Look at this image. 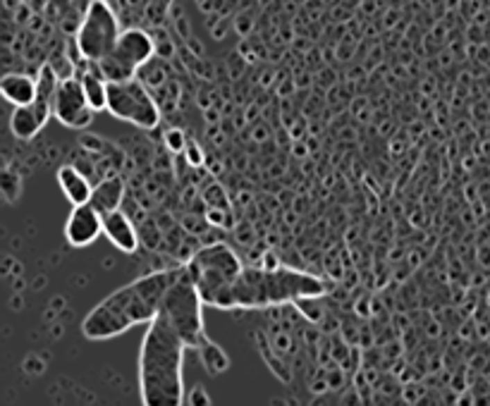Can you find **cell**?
Returning <instances> with one entry per match:
<instances>
[{"label": "cell", "instance_id": "1", "mask_svg": "<svg viewBox=\"0 0 490 406\" xmlns=\"http://www.w3.org/2000/svg\"><path fill=\"white\" fill-rule=\"evenodd\" d=\"M189 349L163 311L146 325L139 346V397L146 406H182L185 351Z\"/></svg>", "mask_w": 490, "mask_h": 406}, {"label": "cell", "instance_id": "2", "mask_svg": "<svg viewBox=\"0 0 490 406\" xmlns=\"http://www.w3.org/2000/svg\"><path fill=\"white\" fill-rule=\"evenodd\" d=\"M180 268L182 265L142 275L108 294L101 304H96L86 313L82 323L84 337L110 339L125 335L134 325H149L158 316L165 291L180 275Z\"/></svg>", "mask_w": 490, "mask_h": 406}, {"label": "cell", "instance_id": "3", "mask_svg": "<svg viewBox=\"0 0 490 406\" xmlns=\"http://www.w3.org/2000/svg\"><path fill=\"white\" fill-rule=\"evenodd\" d=\"M328 285L321 278L301 270L285 268H244L239 280L228 291L220 308H271L299 304L306 299H321Z\"/></svg>", "mask_w": 490, "mask_h": 406}, {"label": "cell", "instance_id": "4", "mask_svg": "<svg viewBox=\"0 0 490 406\" xmlns=\"http://www.w3.org/2000/svg\"><path fill=\"white\" fill-rule=\"evenodd\" d=\"M185 265L189 270L192 280L196 282L198 291H201L203 301L215 308L223 306L228 291L233 289V285L239 280L242 270H244L239 256L223 242L198 248Z\"/></svg>", "mask_w": 490, "mask_h": 406}, {"label": "cell", "instance_id": "5", "mask_svg": "<svg viewBox=\"0 0 490 406\" xmlns=\"http://www.w3.org/2000/svg\"><path fill=\"white\" fill-rule=\"evenodd\" d=\"M203 304H206V301H203L201 291H198L196 282L192 280L187 265L182 263L180 275H177L175 282L165 291L160 311L170 318L175 330L182 335L187 346L194 351L208 339L206 330H203Z\"/></svg>", "mask_w": 490, "mask_h": 406}, {"label": "cell", "instance_id": "6", "mask_svg": "<svg viewBox=\"0 0 490 406\" xmlns=\"http://www.w3.org/2000/svg\"><path fill=\"white\" fill-rule=\"evenodd\" d=\"M120 19L108 0H91L77 29V48L86 62H101L120 39Z\"/></svg>", "mask_w": 490, "mask_h": 406}, {"label": "cell", "instance_id": "7", "mask_svg": "<svg viewBox=\"0 0 490 406\" xmlns=\"http://www.w3.org/2000/svg\"><path fill=\"white\" fill-rule=\"evenodd\" d=\"M108 112L139 129H153L160 122V108L137 77L108 81Z\"/></svg>", "mask_w": 490, "mask_h": 406}, {"label": "cell", "instance_id": "8", "mask_svg": "<svg viewBox=\"0 0 490 406\" xmlns=\"http://www.w3.org/2000/svg\"><path fill=\"white\" fill-rule=\"evenodd\" d=\"M153 39L142 29H127L120 34L115 48L99 65L101 74L108 81H125L134 79L139 69L153 58Z\"/></svg>", "mask_w": 490, "mask_h": 406}, {"label": "cell", "instance_id": "9", "mask_svg": "<svg viewBox=\"0 0 490 406\" xmlns=\"http://www.w3.org/2000/svg\"><path fill=\"white\" fill-rule=\"evenodd\" d=\"M96 110L91 108L84 94V86L79 77L60 79L53 96V117L67 129H86L94 122Z\"/></svg>", "mask_w": 490, "mask_h": 406}, {"label": "cell", "instance_id": "10", "mask_svg": "<svg viewBox=\"0 0 490 406\" xmlns=\"http://www.w3.org/2000/svg\"><path fill=\"white\" fill-rule=\"evenodd\" d=\"M103 235V213L94 203H79L72 205L67 223H65V239L69 246H89Z\"/></svg>", "mask_w": 490, "mask_h": 406}, {"label": "cell", "instance_id": "11", "mask_svg": "<svg viewBox=\"0 0 490 406\" xmlns=\"http://www.w3.org/2000/svg\"><path fill=\"white\" fill-rule=\"evenodd\" d=\"M53 115V103L36 99L34 103H26V105H15V112L10 117V127L12 134L22 142H29L36 134L46 127L48 117Z\"/></svg>", "mask_w": 490, "mask_h": 406}, {"label": "cell", "instance_id": "12", "mask_svg": "<svg viewBox=\"0 0 490 406\" xmlns=\"http://www.w3.org/2000/svg\"><path fill=\"white\" fill-rule=\"evenodd\" d=\"M103 235L115 248L125 253H134L139 248V235L132 220L120 208L103 215Z\"/></svg>", "mask_w": 490, "mask_h": 406}, {"label": "cell", "instance_id": "13", "mask_svg": "<svg viewBox=\"0 0 490 406\" xmlns=\"http://www.w3.org/2000/svg\"><path fill=\"white\" fill-rule=\"evenodd\" d=\"M58 184H60L62 194L67 196V201L72 205L79 203H89L91 194H94V184L89 182V177L84 175L82 170L72 165H62L58 170Z\"/></svg>", "mask_w": 490, "mask_h": 406}, {"label": "cell", "instance_id": "14", "mask_svg": "<svg viewBox=\"0 0 490 406\" xmlns=\"http://www.w3.org/2000/svg\"><path fill=\"white\" fill-rule=\"evenodd\" d=\"M36 79H31L29 74L19 72H8L0 79V94L5 96V101L12 105H26V103L36 101Z\"/></svg>", "mask_w": 490, "mask_h": 406}, {"label": "cell", "instance_id": "15", "mask_svg": "<svg viewBox=\"0 0 490 406\" xmlns=\"http://www.w3.org/2000/svg\"><path fill=\"white\" fill-rule=\"evenodd\" d=\"M122 198H125V182L120 177H108V180L99 182L94 187V194H91V201L101 213H112V210L120 208Z\"/></svg>", "mask_w": 490, "mask_h": 406}, {"label": "cell", "instance_id": "16", "mask_svg": "<svg viewBox=\"0 0 490 406\" xmlns=\"http://www.w3.org/2000/svg\"><path fill=\"white\" fill-rule=\"evenodd\" d=\"M82 86H84V94L86 99H89L91 108H94L96 112L101 110H108V79L101 74L99 65L91 62V67L86 69L82 74Z\"/></svg>", "mask_w": 490, "mask_h": 406}, {"label": "cell", "instance_id": "17", "mask_svg": "<svg viewBox=\"0 0 490 406\" xmlns=\"http://www.w3.org/2000/svg\"><path fill=\"white\" fill-rule=\"evenodd\" d=\"M196 351H198V356H201L203 368H206L211 375H220V373H225L230 368V359L225 356V351L215 342H211V339H206Z\"/></svg>", "mask_w": 490, "mask_h": 406}, {"label": "cell", "instance_id": "18", "mask_svg": "<svg viewBox=\"0 0 490 406\" xmlns=\"http://www.w3.org/2000/svg\"><path fill=\"white\" fill-rule=\"evenodd\" d=\"M165 146H168L170 151H182V149H187L185 134H182L180 129H168V132H165Z\"/></svg>", "mask_w": 490, "mask_h": 406}, {"label": "cell", "instance_id": "19", "mask_svg": "<svg viewBox=\"0 0 490 406\" xmlns=\"http://www.w3.org/2000/svg\"><path fill=\"white\" fill-rule=\"evenodd\" d=\"M185 404H192V406L203 404V406H208V404H211V397H206V389H203V387H194L192 392H187Z\"/></svg>", "mask_w": 490, "mask_h": 406}, {"label": "cell", "instance_id": "20", "mask_svg": "<svg viewBox=\"0 0 490 406\" xmlns=\"http://www.w3.org/2000/svg\"><path fill=\"white\" fill-rule=\"evenodd\" d=\"M187 158H189L194 165L201 162V151L196 149V144H187Z\"/></svg>", "mask_w": 490, "mask_h": 406}]
</instances>
